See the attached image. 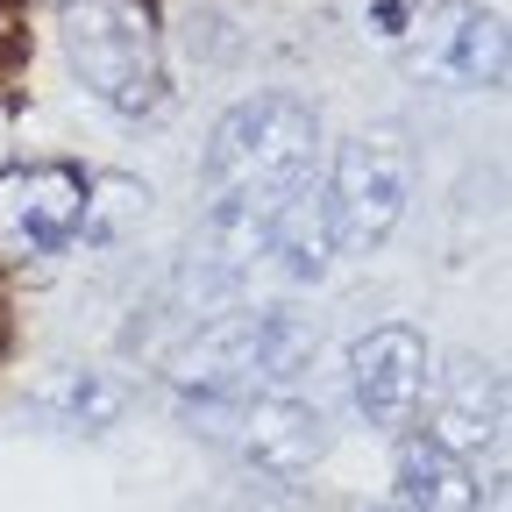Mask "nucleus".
I'll return each mask as SVG.
<instances>
[{
	"label": "nucleus",
	"instance_id": "15",
	"mask_svg": "<svg viewBox=\"0 0 512 512\" xmlns=\"http://www.w3.org/2000/svg\"><path fill=\"white\" fill-rule=\"evenodd\" d=\"M370 512H399V505H370Z\"/></svg>",
	"mask_w": 512,
	"mask_h": 512
},
{
	"label": "nucleus",
	"instance_id": "10",
	"mask_svg": "<svg viewBox=\"0 0 512 512\" xmlns=\"http://www.w3.org/2000/svg\"><path fill=\"white\" fill-rule=\"evenodd\" d=\"M392 484H399V512H477L484 484L470 470V456L456 448H441L427 427L399 434V456H392Z\"/></svg>",
	"mask_w": 512,
	"mask_h": 512
},
{
	"label": "nucleus",
	"instance_id": "5",
	"mask_svg": "<svg viewBox=\"0 0 512 512\" xmlns=\"http://www.w3.org/2000/svg\"><path fill=\"white\" fill-rule=\"evenodd\" d=\"M93 207V171L86 164H8L0 171V264H36V256L72 249Z\"/></svg>",
	"mask_w": 512,
	"mask_h": 512
},
{
	"label": "nucleus",
	"instance_id": "8",
	"mask_svg": "<svg viewBox=\"0 0 512 512\" xmlns=\"http://www.w3.org/2000/svg\"><path fill=\"white\" fill-rule=\"evenodd\" d=\"M228 434H235V456H242L256 477H278V484L306 477V470L335 448L328 406H320V399H299V392H264V399L235 406Z\"/></svg>",
	"mask_w": 512,
	"mask_h": 512
},
{
	"label": "nucleus",
	"instance_id": "13",
	"mask_svg": "<svg viewBox=\"0 0 512 512\" xmlns=\"http://www.w3.org/2000/svg\"><path fill=\"white\" fill-rule=\"evenodd\" d=\"M143 214H150V185H136V178H93V207H86L79 242L107 249V242L128 235V221H143Z\"/></svg>",
	"mask_w": 512,
	"mask_h": 512
},
{
	"label": "nucleus",
	"instance_id": "9",
	"mask_svg": "<svg viewBox=\"0 0 512 512\" xmlns=\"http://www.w3.org/2000/svg\"><path fill=\"white\" fill-rule=\"evenodd\" d=\"M420 406H427V434L456 456H484L505 441V377L470 349H456L434 370V392H420Z\"/></svg>",
	"mask_w": 512,
	"mask_h": 512
},
{
	"label": "nucleus",
	"instance_id": "11",
	"mask_svg": "<svg viewBox=\"0 0 512 512\" xmlns=\"http://www.w3.org/2000/svg\"><path fill=\"white\" fill-rule=\"evenodd\" d=\"M29 413L50 434H114L128 413V384L107 370H57L29 392Z\"/></svg>",
	"mask_w": 512,
	"mask_h": 512
},
{
	"label": "nucleus",
	"instance_id": "14",
	"mask_svg": "<svg viewBox=\"0 0 512 512\" xmlns=\"http://www.w3.org/2000/svg\"><path fill=\"white\" fill-rule=\"evenodd\" d=\"M370 22H377V36H406V0H377V8H370Z\"/></svg>",
	"mask_w": 512,
	"mask_h": 512
},
{
	"label": "nucleus",
	"instance_id": "3",
	"mask_svg": "<svg viewBox=\"0 0 512 512\" xmlns=\"http://www.w3.org/2000/svg\"><path fill=\"white\" fill-rule=\"evenodd\" d=\"M313 157H320V114L299 93H249L214 121L200 185L207 200H221V192H292L313 178Z\"/></svg>",
	"mask_w": 512,
	"mask_h": 512
},
{
	"label": "nucleus",
	"instance_id": "12",
	"mask_svg": "<svg viewBox=\"0 0 512 512\" xmlns=\"http://www.w3.org/2000/svg\"><path fill=\"white\" fill-rule=\"evenodd\" d=\"M271 264L292 285H320L335 271V228H328V200H320V178H306L285 214H278V242H271Z\"/></svg>",
	"mask_w": 512,
	"mask_h": 512
},
{
	"label": "nucleus",
	"instance_id": "1",
	"mask_svg": "<svg viewBox=\"0 0 512 512\" xmlns=\"http://www.w3.org/2000/svg\"><path fill=\"white\" fill-rule=\"evenodd\" d=\"M320 335L313 320L285 313V306H256V313H221L200 335H185L164 356V377L192 420H235V406L264 399V392H292L299 370L313 363Z\"/></svg>",
	"mask_w": 512,
	"mask_h": 512
},
{
	"label": "nucleus",
	"instance_id": "4",
	"mask_svg": "<svg viewBox=\"0 0 512 512\" xmlns=\"http://www.w3.org/2000/svg\"><path fill=\"white\" fill-rule=\"evenodd\" d=\"M335 228V256H370L413 207V150L399 128H363L335 150V171L320 178Z\"/></svg>",
	"mask_w": 512,
	"mask_h": 512
},
{
	"label": "nucleus",
	"instance_id": "6",
	"mask_svg": "<svg viewBox=\"0 0 512 512\" xmlns=\"http://www.w3.org/2000/svg\"><path fill=\"white\" fill-rule=\"evenodd\" d=\"M406 72L441 93L505 86V15L484 0H434L406 29Z\"/></svg>",
	"mask_w": 512,
	"mask_h": 512
},
{
	"label": "nucleus",
	"instance_id": "2",
	"mask_svg": "<svg viewBox=\"0 0 512 512\" xmlns=\"http://www.w3.org/2000/svg\"><path fill=\"white\" fill-rule=\"evenodd\" d=\"M64 57L79 86L121 121H143L171 100L150 0H64Z\"/></svg>",
	"mask_w": 512,
	"mask_h": 512
},
{
	"label": "nucleus",
	"instance_id": "7",
	"mask_svg": "<svg viewBox=\"0 0 512 512\" xmlns=\"http://www.w3.org/2000/svg\"><path fill=\"white\" fill-rule=\"evenodd\" d=\"M427 392V335L406 320H384V328L349 342V406L363 427L377 434H406Z\"/></svg>",
	"mask_w": 512,
	"mask_h": 512
}]
</instances>
